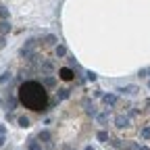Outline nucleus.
Returning <instances> with one entry per match:
<instances>
[{
	"mask_svg": "<svg viewBox=\"0 0 150 150\" xmlns=\"http://www.w3.org/2000/svg\"><path fill=\"white\" fill-rule=\"evenodd\" d=\"M17 100L19 104H23L25 108L33 112H46L48 110V88H44L42 81L27 79L21 81L17 88Z\"/></svg>",
	"mask_w": 150,
	"mask_h": 150,
	"instance_id": "f257e3e1",
	"label": "nucleus"
},
{
	"mask_svg": "<svg viewBox=\"0 0 150 150\" xmlns=\"http://www.w3.org/2000/svg\"><path fill=\"white\" fill-rule=\"evenodd\" d=\"M2 102H4V106H6L8 110H15V108H17V104H19V100H17V92H15V94H11V92L6 90Z\"/></svg>",
	"mask_w": 150,
	"mask_h": 150,
	"instance_id": "f03ea898",
	"label": "nucleus"
},
{
	"mask_svg": "<svg viewBox=\"0 0 150 150\" xmlns=\"http://www.w3.org/2000/svg\"><path fill=\"white\" fill-rule=\"evenodd\" d=\"M59 77H61L63 81H73V79H75V71H73L71 67H63V69L59 71Z\"/></svg>",
	"mask_w": 150,
	"mask_h": 150,
	"instance_id": "7ed1b4c3",
	"label": "nucleus"
},
{
	"mask_svg": "<svg viewBox=\"0 0 150 150\" xmlns=\"http://www.w3.org/2000/svg\"><path fill=\"white\" fill-rule=\"evenodd\" d=\"M115 125H117L119 129L129 127V117H125V115H117V117H115Z\"/></svg>",
	"mask_w": 150,
	"mask_h": 150,
	"instance_id": "20e7f679",
	"label": "nucleus"
},
{
	"mask_svg": "<svg viewBox=\"0 0 150 150\" xmlns=\"http://www.w3.org/2000/svg\"><path fill=\"white\" fill-rule=\"evenodd\" d=\"M11 23H8V19H0V35H6V33H11Z\"/></svg>",
	"mask_w": 150,
	"mask_h": 150,
	"instance_id": "39448f33",
	"label": "nucleus"
},
{
	"mask_svg": "<svg viewBox=\"0 0 150 150\" xmlns=\"http://www.w3.org/2000/svg\"><path fill=\"white\" fill-rule=\"evenodd\" d=\"M42 83H44V88H54L56 86V77H54V75H44V77H42Z\"/></svg>",
	"mask_w": 150,
	"mask_h": 150,
	"instance_id": "423d86ee",
	"label": "nucleus"
},
{
	"mask_svg": "<svg viewBox=\"0 0 150 150\" xmlns=\"http://www.w3.org/2000/svg\"><path fill=\"white\" fill-rule=\"evenodd\" d=\"M117 92H121V94H138L140 90H138V86H125V88H119Z\"/></svg>",
	"mask_w": 150,
	"mask_h": 150,
	"instance_id": "0eeeda50",
	"label": "nucleus"
},
{
	"mask_svg": "<svg viewBox=\"0 0 150 150\" xmlns=\"http://www.w3.org/2000/svg\"><path fill=\"white\" fill-rule=\"evenodd\" d=\"M102 100H104V104H106V106H112V104L117 102V96H115V94H104Z\"/></svg>",
	"mask_w": 150,
	"mask_h": 150,
	"instance_id": "6e6552de",
	"label": "nucleus"
},
{
	"mask_svg": "<svg viewBox=\"0 0 150 150\" xmlns=\"http://www.w3.org/2000/svg\"><path fill=\"white\" fill-rule=\"evenodd\" d=\"M71 96V90L69 88H63V90H59V94H56V98H59V100H67Z\"/></svg>",
	"mask_w": 150,
	"mask_h": 150,
	"instance_id": "1a4fd4ad",
	"label": "nucleus"
},
{
	"mask_svg": "<svg viewBox=\"0 0 150 150\" xmlns=\"http://www.w3.org/2000/svg\"><path fill=\"white\" fill-rule=\"evenodd\" d=\"M52 69H54V65H52V63H48V61H42V65H40V71H42V73H50Z\"/></svg>",
	"mask_w": 150,
	"mask_h": 150,
	"instance_id": "9d476101",
	"label": "nucleus"
},
{
	"mask_svg": "<svg viewBox=\"0 0 150 150\" xmlns=\"http://www.w3.org/2000/svg\"><path fill=\"white\" fill-rule=\"evenodd\" d=\"M17 123H19V127H23V129H27V127L31 125V121H29L27 117H17Z\"/></svg>",
	"mask_w": 150,
	"mask_h": 150,
	"instance_id": "9b49d317",
	"label": "nucleus"
},
{
	"mask_svg": "<svg viewBox=\"0 0 150 150\" xmlns=\"http://www.w3.org/2000/svg\"><path fill=\"white\" fill-rule=\"evenodd\" d=\"M96 138H98V142H108V138H110V136H108V131H104V129H102V131H98V134H96Z\"/></svg>",
	"mask_w": 150,
	"mask_h": 150,
	"instance_id": "f8f14e48",
	"label": "nucleus"
},
{
	"mask_svg": "<svg viewBox=\"0 0 150 150\" xmlns=\"http://www.w3.org/2000/svg\"><path fill=\"white\" fill-rule=\"evenodd\" d=\"M96 121H98L100 125H106V123H108V112H102V115H96Z\"/></svg>",
	"mask_w": 150,
	"mask_h": 150,
	"instance_id": "ddd939ff",
	"label": "nucleus"
},
{
	"mask_svg": "<svg viewBox=\"0 0 150 150\" xmlns=\"http://www.w3.org/2000/svg\"><path fill=\"white\" fill-rule=\"evenodd\" d=\"M38 138H40V140H44V142H50L52 140V136H50V131H40V134H38Z\"/></svg>",
	"mask_w": 150,
	"mask_h": 150,
	"instance_id": "4468645a",
	"label": "nucleus"
},
{
	"mask_svg": "<svg viewBox=\"0 0 150 150\" xmlns=\"http://www.w3.org/2000/svg\"><path fill=\"white\" fill-rule=\"evenodd\" d=\"M56 56H67V46H63V44H59V46H56Z\"/></svg>",
	"mask_w": 150,
	"mask_h": 150,
	"instance_id": "2eb2a0df",
	"label": "nucleus"
},
{
	"mask_svg": "<svg viewBox=\"0 0 150 150\" xmlns=\"http://www.w3.org/2000/svg\"><path fill=\"white\" fill-rule=\"evenodd\" d=\"M6 81H11V73L8 71H4L2 75H0V86H4Z\"/></svg>",
	"mask_w": 150,
	"mask_h": 150,
	"instance_id": "dca6fc26",
	"label": "nucleus"
},
{
	"mask_svg": "<svg viewBox=\"0 0 150 150\" xmlns=\"http://www.w3.org/2000/svg\"><path fill=\"white\" fill-rule=\"evenodd\" d=\"M46 46H56V35H46Z\"/></svg>",
	"mask_w": 150,
	"mask_h": 150,
	"instance_id": "f3484780",
	"label": "nucleus"
},
{
	"mask_svg": "<svg viewBox=\"0 0 150 150\" xmlns=\"http://www.w3.org/2000/svg\"><path fill=\"white\" fill-rule=\"evenodd\" d=\"M142 138H146V140H150V127H142Z\"/></svg>",
	"mask_w": 150,
	"mask_h": 150,
	"instance_id": "a211bd4d",
	"label": "nucleus"
},
{
	"mask_svg": "<svg viewBox=\"0 0 150 150\" xmlns=\"http://www.w3.org/2000/svg\"><path fill=\"white\" fill-rule=\"evenodd\" d=\"M0 19H8V8L0 6Z\"/></svg>",
	"mask_w": 150,
	"mask_h": 150,
	"instance_id": "6ab92c4d",
	"label": "nucleus"
},
{
	"mask_svg": "<svg viewBox=\"0 0 150 150\" xmlns=\"http://www.w3.org/2000/svg\"><path fill=\"white\" fill-rule=\"evenodd\" d=\"M125 146H127V150H138V144H134V142H127Z\"/></svg>",
	"mask_w": 150,
	"mask_h": 150,
	"instance_id": "aec40b11",
	"label": "nucleus"
},
{
	"mask_svg": "<svg viewBox=\"0 0 150 150\" xmlns=\"http://www.w3.org/2000/svg\"><path fill=\"white\" fill-rule=\"evenodd\" d=\"M86 77H88L90 81H94V79H96V73H92V71H88V73H86Z\"/></svg>",
	"mask_w": 150,
	"mask_h": 150,
	"instance_id": "412c9836",
	"label": "nucleus"
},
{
	"mask_svg": "<svg viewBox=\"0 0 150 150\" xmlns=\"http://www.w3.org/2000/svg\"><path fill=\"white\" fill-rule=\"evenodd\" d=\"M6 46V40H4V35H0V50H2Z\"/></svg>",
	"mask_w": 150,
	"mask_h": 150,
	"instance_id": "4be33fe9",
	"label": "nucleus"
},
{
	"mask_svg": "<svg viewBox=\"0 0 150 150\" xmlns=\"http://www.w3.org/2000/svg\"><path fill=\"white\" fill-rule=\"evenodd\" d=\"M138 75H140V77H148V71H146V69H142V71H140Z\"/></svg>",
	"mask_w": 150,
	"mask_h": 150,
	"instance_id": "5701e85b",
	"label": "nucleus"
},
{
	"mask_svg": "<svg viewBox=\"0 0 150 150\" xmlns=\"http://www.w3.org/2000/svg\"><path fill=\"white\" fill-rule=\"evenodd\" d=\"M4 134H6V127H4V125H0V136H4Z\"/></svg>",
	"mask_w": 150,
	"mask_h": 150,
	"instance_id": "b1692460",
	"label": "nucleus"
},
{
	"mask_svg": "<svg viewBox=\"0 0 150 150\" xmlns=\"http://www.w3.org/2000/svg\"><path fill=\"white\" fill-rule=\"evenodd\" d=\"M4 142H6V140H4V136H0V148L4 146Z\"/></svg>",
	"mask_w": 150,
	"mask_h": 150,
	"instance_id": "393cba45",
	"label": "nucleus"
},
{
	"mask_svg": "<svg viewBox=\"0 0 150 150\" xmlns=\"http://www.w3.org/2000/svg\"><path fill=\"white\" fill-rule=\"evenodd\" d=\"M138 150H150V148H148V146H142V148H138Z\"/></svg>",
	"mask_w": 150,
	"mask_h": 150,
	"instance_id": "a878e982",
	"label": "nucleus"
},
{
	"mask_svg": "<svg viewBox=\"0 0 150 150\" xmlns=\"http://www.w3.org/2000/svg\"><path fill=\"white\" fill-rule=\"evenodd\" d=\"M86 150H94V148H92V146H88V148H86Z\"/></svg>",
	"mask_w": 150,
	"mask_h": 150,
	"instance_id": "bb28decb",
	"label": "nucleus"
},
{
	"mask_svg": "<svg viewBox=\"0 0 150 150\" xmlns=\"http://www.w3.org/2000/svg\"><path fill=\"white\" fill-rule=\"evenodd\" d=\"M146 71H148V77H150V69H146Z\"/></svg>",
	"mask_w": 150,
	"mask_h": 150,
	"instance_id": "cd10ccee",
	"label": "nucleus"
},
{
	"mask_svg": "<svg viewBox=\"0 0 150 150\" xmlns=\"http://www.w3.org/2000/svg\"><path fill=\"white\" fill-rule=\"evenodd\" d=\"M148 88H150V79H148Z\"/></svg>",
	"mask_w": 150,
	"mask_h": 150,
	"instance_id": "c85d7f7f",
	"label": "nucleus"
}]
</instances>
